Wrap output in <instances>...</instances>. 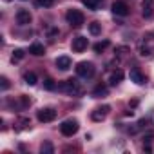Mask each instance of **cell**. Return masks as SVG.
<instances>
[{"mask_svg":"<svg viewBox=\"0 0 154 154\" xmlns=\"http://www.w3.org/2000/svg\"><path fill=\"white\" fill-rule=\"evenodd\" d=\"M58 89L63 91V93H67V94H71V96H80V94L84 93L80 82H78V80H74V78H69V80L62 82V84L58 85Z\"/></svg>","mask_w":154,"mask_h":154,"instance_id":"obj_1","label":"cell"},{"mask_svg":"<svg viewBox=\"0 0 154 154\" xmlns=\"http://www.w3.org/2000/svg\"><path fill=\"white\" fill-rule=\"evenodd\" d=\"M65 20H67V24L71 26V27H82L84 26V22H85V17H84V13L82 11H78V9H69L67 13H65Z\"/></svg>","mask_w":154,"mask_h":154,"instance_id":"obj_2","label":"cell"},{"mask_svg":"<svg viewBox=\"0 0 154 154\" xmlns=\"http://www.w3.org/2000/svg\"><path fill=\"white\" fill-rule=\"evenodd\" d=\"M94 72H96V69H94V63L93 62H80L78 65H76V74H78L80 78L89 80V78H93V76H94Z\"/></svg>","mask_w":154,"mask_h":154,"instance_id":"obj_3","label":"cell"},{"mask_svg":"<svg viewBox=\"0 0 154 154\" xmlns=\"http://www.w3.org/2000/svg\"><path fill=\"white\" fill-rule=\"evenodd\" d=\"M78 122L76 120H65L62 125H60V132L63 134V136H67V138H71V136H74L76 132H78Z\"/></svg>","mask_w":154,"mask_h":154,"instance_id":"obj_4","label":"cell"},{"mask_svg":"<svg viewBox=\"0 0 154 154\" xmlns=\"http://www.w3.org/2000/svg\"><path fill=\"white\" fill-rule=\"evenodd\" d=\"M36 118H38L40 123H49V122H53L56 118V111L53 107H44V109H40L36 112Z\"/></svg>","mask_w":154,"mask_h":154,"instance_id":"obj_5","label":"cell"},{"mask_svg":"<svg viewBox=\"0 0 154 154\" xmlns=\"http://www.w3.org/2000/svg\"><path fill=\"white\" fill-rule=\"evenodd\" d=\"M111 11L116 15V17H127L129 15V6L123 2V0H116L111 6Z\"/></svg>","mask_w":154,"mask_h":154,"instance_id":"obj_6","label":"cell"},{"mask_svg":"<svg viewBox=\"0 0 154 154\" xmlns=\"http://www.w3.org/2000/svg\"><path fill=\"white\" fill-rule=\"evenodd\" d=\"M87 45H89V40H87L85 36H76V38H72V44H71V47H72L74 53H82V51H85Z\"/></svg>","mask_w":154,"mask_h":154,"instance_id":"obj_7","label":"cell"},{"mask_svg":"<svg viewBox=\"0 0 154 154\" xmlns=\"http://www.w3.org/2000/svg\"><path fill=\"white\" fill-rule=\"evenodd\" d=\"M109 111H111V107H109V105H102V107H96V109L91 112V118H93L94 122H102V120H105V118H107Z\"/></svg>","mask_w":154,"mask_h":154,"instance_id":"obj_8","label":"cell"},{"mask_svg":"<svg viewBox=\"0 0 154 154\" xmlns=\"http://www.w3.org/2000/svg\"><path fill=\"white\" fill-rule=\"evenodd\" d=\"M129 78H131V82H134L136 85H143V84H145V76H143V72H141L138 67H132V69H131Z\"/></svg>","mask_w":154,"mask_h":154,"instance_id":"obj_9","label":"cell"},{"mask_svg":"<svg viewBox=\"0 0 154 154\" xmlns=\"http://www.w3.org/2000/svg\"><path fill=\"white\" fill-rule=\"evenodd\" d=\"M141 15L150 18L154 15V0H141Z\"/></svg>","mask_w":154,"mask_h":154,"instance_id":"obj_10","label":"cell"},{"mask_svg":"<svg viewBox=\"0 0 154 154\" xmlns=\"http://www.w3.org/2000/svg\"><path fill=\"white\" fill-rule=\"evenodd\" d=\"M17 22H18L20 26L31 24V13H29L27 9H18V11H17Z\"/></svg>","mask_w":154,"mask_h":154,"instance_id":"obj_11","label":"cell"},{"mask_svg":"<svg viewBox=\"0 0 154 154\" xmlns=\"http://www.w3.org/2000/svg\"><path fill=\"white\" fill-rule=\"evenodd\" d=\"M29 53H31L33 56H44V54H45V47H44V44L35 42V44L29 45Z\"/></svg>","mask_w":154,"mask_h":154,"instance_id":"obj_12","label":"cell"},{"mask_svg":"<svg viewBox=\"0 0 154 154\" xmlns=\"http://www.w3.org/2000/svg\"><path fill=\"white\" fill-rule=\"evenodd\" d=\"M122 80H123V71H122V69H116V71H112L111 76H109V85H118Z\"/></svg>","mask_w":154,"mask_h":154,"instance_id":"obj_13","label":"cell"},{"mask_svg":"<svg viewBox=\"0 0 154 154\" xmlns=\"http://www.w3.org/2000/svg\"><path fill=\"white\" fill-rule=\"evenodd\" d=\"M54 63H56V67H58L60 71H67V69L71 67V63H72V62H71V58H69V56H58Z\"/></svg>","mask_w":154,"mask_h":154,"instance_id":"obj_14","label":"cell"},{"mask_svg":"<svg viewBox=\"0 0 154 154\" xmlns=\"http://www.w3.org/2000/svg\"><path fill=\"white\" fill-rule=\"evenodd\" d=\"M107 93H109V89H107L105 84H98V85L93 89V96H94V98H102V96H105Z\"/></svg>","mask_w":154,"mask_h":154,"instance_id":"obj_15","label":"cell"},{"mask_svg":"<svg viewBox=\"0 0 154 154\" xmlns=\"http://www.w3.org/2000/svg\"><path fill=\"white\" fill-rule=\"evenodd\" d=\"M84 2V6L87 8V9H91V11H96L100 6H102V2L103 0H82Z\"/></svg>","mask_w":154,"mask_h":154,"instance_id":"obj_16","label":"cell"},{"mask_svg":"<svg viewBox=\"0 0 154 154\" xmlns=\"http://www.w3.org/2000/svg\"><path fill=\"white\" fill-rule=\"evenodd\" d=\"M24 82H26L27 85H36L38 78H36V74H35L33 71H29V72H26V74H24Z\"/></svg>","mask_w":154,"mask_h":154,"instance_id":"obj_17","label":"cell"},{"mask_svg":"<svg viewBox=\"0 0 154 154\" xmlns=\"http://www.w3.org/2000/svg\"><path fill=\"white\" fill-rule=\"evenodd\" d=\"M89 33H91L93 36H98V35L102 33V24H100V22H91V24H89Z\"/></svg>","mask_w":154,"mask_h":154,"instance_id":"obj_18","label":"cell"},{"mask_svg":"<svg viewBox=\"0 0 154 154\" xmlns=\"http://www.w3.org/2000/svg\"><path fill=\"white\" fill-rule=\"evenodd\" d=\"M129 53H131V49H129L127 45H118V47H116V51H114L116 58H125Z\"/></svg>","mask_w":154,"mask_h":154,"instance_id":"obj_19","label":"cell"},{"mask_svg":"<svg viewBox=\"0 0 154 154\" xmlns=\"http://www.w3.org/2000/svg\"><path fill=\"white\" fill-rule=\"evenodd\" d=\"M29 105H31V98L29 96H26V94L18 96V109H27Z\"/></svg>","mask_w":154,"mask_h":154,"instance_id":"obj_20","label":"cell"},{"mask_svg":"<svg viewBox=\"0 0 154 154\" xmlns=\"http://www.w3.org/2000/svg\"><path fill=\"white\" fill-rule=\"evenodd\" d=\"M53 150H54V147H53L51 141H44V143L40 145V152H42V154H53Z\"/></svg>","mask_w":154,"mask_h":154,"instance_id":"obj_21","label":"cell"},{"mask_svg":"<svg viewBox=\"0 0 154 154\" xmlns=\"http://www.w3.org/2000/svg\"><path fill=\"white\" fill-rule=\"evenodd\" d=\"M109 47V40H103V42H98V44H94L93 45V49H94V53H102L103 49H107Z\"/></svg>","mask_w":154,"mask_h":154,"instance_id":"obj_22","label":"cell"},{"mask_svg":"<svg viewBox=\"0 0 154 154\" xmlns=\"http://www.w3.org/2000/svg\"><path fill=\"white\" fill-rule=\"evenodd\" d=\"M44 87H45L47 91H54V89H56V82H54L53 78H45V80H44Z\"/></svg>","mask_w":154,"mask_h":154,"instance_id":"obj_23","label":"cell"},{"mask_svg":"<svg viewBox=\"0 0 154 154\" xmlns=\"http://www.w3.org/2000/svg\"><path fill=\"white\" fill-rule=\"evenodd\" d=\"M22 58H24V51H22V49H15L11 60H13V62H18V60H22Z\"/></svg>","mask_w":154,"mask_h":154,"instance_id":"obj_24","label":"cell"},{"mask_svg":"<svg viewBox=\"0 0 154 154\" xmlns=\"http://www.w3.org/2000/svg\"><path fill=\"white\" fill-rule=\"evenodd\" d=\"M18 125H20L18 129H29L31 127V122H29V118H20L18 120Z\"/></svg>","mask_w":154,"mask_h":154,"instance_id":"obj_25","label":"cell"},{"mask_svg":"<svg viewBox=\"0 0 154 154\" xmlns=\"http://www.w3.org/2000/svg\"><path fill=\"white\" fill-rule=\"evenodd\" d=\"M53 2H54V0H36V6H40V8H51Z\"/></svg>","mask_w":154,"mask_h":154,"instance_id":"obj_26","label":"cell"},{"mask_svg":"<svg viewBox=\"0 0 154 154\" xmlns=\"http://www.w3.org/2000/svg\"><path fill=\"white\" fill-rule=\"evenodd\" d=\"M0 87H2V91H8V89H9V80L6 78V76H2V78H0Z\"/></svg>","mask_w":154,"mask_h":154,"instance_id":"obj_27","label":"cell"},{"mask_svg":"<svg viewBox=\"0 0 154 154\" xmlns=\"http://www.w3.org/2000/svg\"><path fill=\"white\" fill-rule=\"evenodd\" d=\"M150 51H152V49H150L149 45H140V54H141V56H149Z\"/></svg>","mask_w":154,"mask_h":154,"instance_id":"obj_28","label":"cell"},{"mask_svg":"<svg viewBox=\"0 0 154 154\" xmlns=\"http://www.w3.org/2000/svg\"><path fill=\"white\" fill-rule=\"evenodd\" d=\"M6 2H11V0H6Z\"/></svg>","mask_w":154,"mask_h":154,"instance_id":"obj_29","label":"cell"}]
</instances>
